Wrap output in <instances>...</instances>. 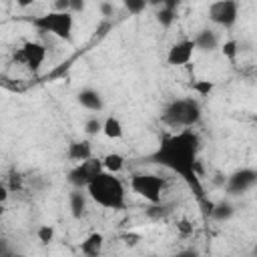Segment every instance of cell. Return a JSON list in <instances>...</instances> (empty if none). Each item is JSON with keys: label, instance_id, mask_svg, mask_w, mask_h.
<instances>
[{"label": "cell", "instance_id": "836d02e7", "mask_svg": "<svg viewBox=\"0 0 257 257\" xmlns=\"http://www.w3.org/2000/svg\"><path fill=\"white\" fill-rule=\"evenodd\" d=\"M181 2H183V0H163V6H167V8H171V10H177Z\"/></svg>", "mask_w": 257, "mask_h": 257}, {"label": "cell", "instance_id": "30bf717a", "mask_svg": "<svg viewBox=\"0 0 257 257\" xmlns=\"http://www.w3.org/2000/svg\"><path fill=\"white\" fill-rule=\"evenodd\" d=\"M20 56H22V62L32 70V72H38L40 66L44 64V58H46V48L44 44L40 42H34V40H26L20 48Z\"/></svg>", "mask_w": 257, "mask_h": 257}, {"label": "cell", "instance_id": "d4e9b609", "mask_svg": "<svg viewBox=\"0 0 257 257\" xmlns=\"http://www.w3.org/2000/svg\"><path fill=\"white\" fill-rule=\"evenodd\" d=\"M167 213H169V209H167L163 203H153V207L147 209V215L153 217V219H161V217H165Z\"/></svg>", "mask_w": 257, "mask_h": 257}, {"label": "cell", "instance_id": "6da1fadb", "mask_svg": "<svg viewBox=\"0 0 257 257\" xmlns=\"http://www.w3.org/2000/svg\"><path fill=\"white\" fill-rule=\"evenodd\" d=\"M199 135L193 128H181L177 135H171L161 141L151 161L177 173L197 193V197L203 199V187L199 181Z\"/></svg>", "mask_w": 257, "mask_h": 257}, {"label": "cell", "instance_id": "2e32d148", "mask_svg": "<svg viewBox=\"0 0 257 257\" xmlns=\"http://www.w3.org/2000/svg\"><path fill=\"white\" fill-rule=\"evenodd\" d=\"M102 135L106 139H110V141H118L124 135V126L116 116H106L102 120Z\"/></svg>", "mask_w": 257, "mask_h": 257}, {"label": "cell", "instance_id": "f1b7e54d", "mask_svg": "<svg viewBox=\"0 0 257 257\" xmlns=\"http://www.w3.org/2000/svg\"><path fill=\"white\" fill-rule=\"evenodd\" d=\"M100 12H102V16H112V12H114V6H112V2H108V0H102V2H100Z\"/></svg>", "mask_w": 257, "mask_h": 257}, {"label": "cell", "instance_id": "7402d4cb", "mask_svg": "<svg viewBox=\"0 0 257 257\" xmlns=\"http://www.w3.org/2000/svg\"><path fill=\"white\" fill-rule=\"evenodd\" d=\"M36 237H38V241H40L42 245L52 243V239H54V227H52V225H40V227L36 229Z\"/></svg>", "mask_w": 257, "mask_h": 257}, {"label": "cell", "instance_id": "83f0119b", "mask_svg": "<svg viewBox=\"0 0 257 257\" xmlns=\"http://www.w3.org/2000/svg\"><path fill=\"white\" fill-rule=\"evenodd\" d=\"M10 191H20L22 189V179L20 175H10V185H8Z\"/></svg>", "mask_w": 257, "mask_h": 257}, {"label": "cell", "instance_id": "44dd1931", "mask_svg": "<svg viewBox=\"0 0 257 257\" xmlns=\"http://www.w3.org/2000/svg\"><path fill=\"white\" fill-rule=\"evenodd\" d=\"M213 88H215V82H213V80H207V78L193 82V90H195L199 96H209V94L213 92Z\"/></svg>", "mask_w": 257, "mask_h": 257}, {"label": "cell", "instance_id": "603a6c76", "mask_svg": "<svg viewBox=\"0 0 257 257\" xmlns=\"http://www.w3.org/2000/svg\"><path fill=\"white\" fill-rule=\"evenodd\" d=\"M84 133L90 135V137H96L102 133V120L98 116H90L86 122H84Z\"/></svg>", "mask_w": 257, "mask_h": 257}, {"label": "cell", "instance_id": "9c48e42d", "mask_svg": "<svg viewBox=\"0 0 257 257\" xmlns=\"http://www.w3.org/2000/svg\"><path fill=\"white\" fill-rule=\"evenodd\" d=\"M193 54H195V42H193V38L179 40V42H175L169 48V52H167V64H171V66H185V64L191 62Z\"/></svg>", "mask_w": 257, "mask_h": 257}, {"label": "cell", "instance_id": "ffe728a7", "mask_svg": "<svg viewBox=\"0 0 257 257\" xmlns=\"http://www.w3.org/2000/svg\"><path fill=\"white\" fill-rule=\"evenodd\" d=\"M221 52H223V56L227 58V60H235L237 58V54H239V42L237 40H225L223 44H221Z\"/></svg>", "mask_w": 257, "mask_h": 257}, {"label": "cell", "instance_id": "e0dca14e", "mask_svg": "<svg viewBox=\"0 0 257 257\" xmlns=\"http://www.w3.org/2000/svg\"><path fill=\"white\" fill-rule=\"evenodd\" d=\"M209 211H211V217L215 221H219V223H225V221H229L235 215V207L229 201H219V203L211 205Z\"/></svg>", "mask_w": 257, "mask_h": 257}, {"label": "cell", "instance_id": "8992f818", "mask_svg": "<svg viewBox=\"0 0 257 257\" xmlns=\"http://www.w3.org/2000/svg\"><path fill=\"white\" fill-rule=\"evenodd\" d=\"M102 171V161L100 159H86V161H80L76 163L70 171H68V183L74 187V189H86L88 183Z\"/></svg>", "mask_w": 257, "mask_h": 257}, {"label": "cell", "instance_id": "e575fe53", "mask_svg": "<svg viewBox=\"0 0 257 257\" xmlns=\"http://www.w3.org/2000/svg\"><path fill=\"white\" fill-rule=\"evenodd\" d=\"M36 0H16V4L20 6V8H28V6H32Z\"/></svg>", "mask_w": 257, "mask_h": 257}, {"label": "cell", "instance_id": "52a82bcc", "mask_svg": "<svg viewBox=\"0 0 257 257\" xmlns=\"http://www.w3.org/2000/svg\"><path fill=\"white\" fill-rule=\"evenodd\" d=\"M237 14H239L237 0H213L209 6V20L223 28H231L237 22Z\"/></svg>", "mask_w": 257, "mask_h": 257}, {"label": "cell", "instance_id": "7a4b0ae2", "mask_svg": "<svg viewBox=\"0 0 257 257\" xmlns=\"http://www.w3.org/2000/svg\"><path fill=\"white\" fill-rule=\"evenodd\" d=\"M88 197L104 207V209H112V211H122L126 207V189L122 185V181L114 175V173H106L100 171L86 187Z\"/></svg>", "mask_w": 257, "mask_h": 257}, {"label": "cell", "instance_id": "4fadbf2b", "mask_svg": "<svg viewBox=\"0 0 257 257\" xmlns=\"http://www.w3.org/2000/svg\"><path fill=\"white\" fill-rule=\"evenodd\" d=\"M66 157L74 163H80V161H86L92 157V145L88 141H72L66 149Z\"/></svg>", "mask_w": 257, "mask_h": 257}, {"label": "cell", "instance_id": "ba28073f", "mask_svg": "<svg viewBox=\"0 0 257 257\" xmlns=\"http://www.w3.org/2000/svg\"><path fill=\"white\" fill-rule=\"evenodd\" d=\"M255 185H257V171L251 169V167H243V169H237L235 173H231L227 177L225 191L231 197H237V195H245Z\"/></svg>", "mask_w": 257, "mask_h": 257}, {"label": "cell", "instance_id": "4dcf8cb0", "mask_svg": "<svg viewBox=\"0 0 257 257\" xmlns=\"http://www.w3.org/2000/svg\"><path fill=\"white\" fill-rule=\"evenodd\" d=\"M8 197H10V189H8V185L4 181H0V203H6Z\"/></svg>", "mask_w": 257, "mask_h": 257}, {"label": "cell", "instance_id": "1f68e13d", "mask_svg": "<svg viewBox=\"0 0 257 257\" xmlns=\"http://www.w3.org/2000/svg\"><path fill=\"white\" fill-rule=\"evenodd\" d=\"M10 253H12V249H10L8 241H6V239H0V257H4V255H10Z\"/></svg>", "mask_w": 257, "mask_h": 257}, {"label": "cell", "instance_id": "f546056e", "mask_svg": "<svg viewBox=\"0 0 257 257\" xmlns=\"http://www.w3.org/2000/svg\"><path fill=\"white\" fill-rule=\"evenodd\" d=\"M52 10H56V12H68V0H54L52 2Z\"/></svg>", "mask_w": 257, "mask_h": 257}, {"label": "cell", "instance_id": "cb8c5ba5", "mask_svg": "<svg viewBox=\"0 0 257 257\" xmlns=\"http://www.w3.org/2000/svg\"><path fill=\"white\" fill-rule=\"evenodd\" d=\"M122 4H124V8L131 12V14H143L145 12V8L149 6L147 4V0H122Z\"/></svg>", "mask_w": 257, "mask_h": 257}, {"label": "cell", "instance_id": "d590c367", "mask_svg": "<svg viewBox=\"0 0 257 257\" xmlns=\"http://www.w3.org/2000/svg\"><path fill=\"white\" fill-rule=\"evenodd\" d=\"M4 211H6V209H4V203H0V217L4 215Z\"/></svg>", "mask_w": 257, "mask_h": 257}, {"label": "cell", "instance_id": "5bb4252c", "mask_svg": "<svg viewBox=\"0 0 257 257\" xmlns=\"http://www.w3.org/2000/svg\"><path fill=\"white\" fill-rule=\"evenodd\" d=\"M68 207L74 219L84 217L86 213V193H82V189H72V193L68 195Z\"/></svg>", "mask_w": 257, "mask_h": 257}, {"label": "cell", "instance_id": "5b68a950", "mask_svg": "<svg viewBox=\"0 0 257 257\" xmlns=\"http://www.w3.org/2000/svg\"><path fill=\"white\" fill-rule=\"evenodd\" d=\"M165 187H167V181L163 177H159V175H153V173H135L131 177V189L139 197L149 201L151 205L153 203H161Z\"/></svg>", "mask_w": 257, "mask_h": 257}, {"label": "cell", "instance_id": "d6986e66", "mask_svg": "<svg viewBox=\"0 0 257 257\" xmlns=\"http://www.w3.org/2000/svg\"><path fill=\"white\" fill-rule=\"evenodd\" d=\"M175 14H177V10H171V8H167V6H161L159 12H157V22H159L163 28H169V26L175 22Z\"/></svg>", "mask_w": 257, "mask_h": 257}, {"label": "cell", "instance_id": "d6a6232c", "mask_svg": "<svg viewBox=\"0 0 257 257\" xmlns=\"http://www.w3.org/2000/svg\"><path fill=\"white\" fill-rule=\"evenodd\" d=\"M122 241H124V245L135 247V245L139 243V235H124V237H122Z\"/></svg>", "mask_w": 257, "mask_h": 257}, {"label": "cell", "instance_id": "7c38bea8", "mask_svg": "<svg viewBox=\"0 0 257 257\" xmlns=\"http://www.w3.org/2000/svg\"><path fill=\"white\" fill-rule=\"evenodd\" d=\"M193 42H195V50H201V52H213L219 48V36L211 28L199 30V34L193 38Z\"/></svg>", "mask_w": 257, "mask_h": 257}, {"label": "cell", "instance_id": "4316f807", "mask_svg": "<svg viewBox=\"0 0 257 257\" xmlns=\"http://www.w3.org/2000/svg\"><path fill=\"white\" fill-rule=\"evenodd\" d=\"M177 231H179L181 235H191V233H193V225H191V221L181 219V221L177 223Z\"/></svg>", "mask_w": 257, "mask_h": 257}, {"label": "cell", "instance_id": "ac0fdd59", "mask_svg": "<svg viewBox=\"0 0 257 257\" xmlns=\"http://www.w3.org/2000/svg\"><path fill=\"white\" fill-rule=\"evenodd\" d=\"M100 161H102V171H106V173L118 175L122 171V167H124V157L120 153H108Z\"/></svg>", "mask_w": 257, "mask_h": 257}, {"label": "cell", "instance_id": "8fae6325", "mask_svg": "<svg viewBox=\"0 0 257 257\" xmlns=\"http://www.w3.org/2000/svg\"><path fill=\"white\" fill-rule=\"evenodd\" d=\"M76 98H78V104H80L82 108L90 110V112H100V110L104 108V100H102L100 92L94 90V88H82V90L76 94Z\"/></svg>", "mask_w": 257, "mask_h": 257}, {"label": "cell", "instance_id": "9a60e30c", "mask_svg": "<svg viewBox=\"0 0 257 257\" xmlns=\"http://www.w3.org/2000/svg\"><path fill=\"white\" fill-rule=\"evenodd\" d=\"M102 245H104V237H102V233H90L82 243H80V253H84V255H88V257H96V255H100V251H102Z\"/></svg>", "mask_w": 257, "mask_h": 257}, {"label": "cell", "instance_id": "277c9868", "mask_svg": "<svg viewBox=\"0 0 257 257\" xmlns=\"http://www.w3.org/2000/svg\"><path fill=\"white\" fill-rule=\"evenodd\" d=\"M32 24L42 30V32H50L60 40H72V30H74V16L70 12H46L38 18L32 20Z\"/></svg>", "mask_w": 257, "mask_h": 257}, {"label": "cell", "instance_id": "3957f363", "mask_svg": "<svg viewBox=\"0 0 257 257\" xmlns=\"http://www.w3.org/2000/svg\"><path fill=\"white\" fill-rule=\"evenodd\" d=\"M161 120L171 128H193L201 120V104L195 98H175L163 108Z\"/></svg>", "mask_w": 257, "mask_h": 257}, {"label": "cell", "instance_id": "484cf974", "mask_svg": "<svg viewBox=\"0 0 257 257\" xmlns=\"http://www.w3.org/2000/svg\"><path fill=\"white\" fill-rule=\"evenodd\" d=\"M84 6H86V0H68V12H70V14L82 12Z\"/></svg>", "mask_w": 257, "mask_h": 257}]
</instances>
